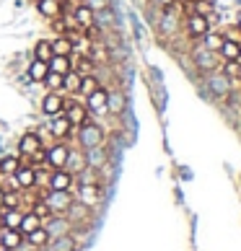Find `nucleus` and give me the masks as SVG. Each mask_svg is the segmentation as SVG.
<instances>
[{"mask_svg": "<svg viewBox=\"0 0 241 251\" xmlns=\"http://www.w3.org/2000/svg\"><path fill=\"white\" fill-rule=\"evenodd\" d=\"M3 197H5V189L0 187V210H3Z\"/></svg>", "mask_w": 241, "mask_h": 251, "instance_id": "44", "label": "nucleus"}, {"mask_svg": "<svg viewBox=\"0 0 241 251\" xmlns=\"http://www.w3.org/2000/svg\"><path fill=\"white\" fill-rule=\"evenodd\" d=\"M0 212H3V226L5 228H18V223H21V215H24V212L21 210H0Z\"/></svg>", "mask_w": 241, "mask_h": 251, "instance_id": "36", "label": "nucleus"}, {"mask_svg": "<svg viewBox=\"0 0 241 251\" xmlns=\"http://www.w3.org/2000/svg\"><path fill=\"white\" fill-rule=\"evenodd\" d=\"M184 29H187V34L192 36V39H202L208 31H210V24H208V18L205 16H200V13H189L187 18V24H184Z\"/></svg>", "mask_w": 241, "mask_h": 251, "instance_id": "15", "label": "nucleus"}, {"mask_svg": "<svg viewBox=\"0 0 241 251\" xmlns=\"http://www.w3.org/2000/svg\"><path fill=\"white\" fill-rule=\"evenodd\" d=\"M205 91L215 99H228L231 96V78L223 70H213L205 73Z\"/></svg>", "mask_w": 241, "mask_h": 251, "instance_id": "2", "label": "nucleus"}, {"mask_svg": "<svg viewBox=\"0 0 241 251\" xmlns=\"http://www.w3.org/2000/svg\"><path fill=\"white\" fill-rule=\"evenodd\" d=\"M73 24L78 26V29L83 31L86 26H91L94 24V11L86 5V3H78L76 8H73Z\"/></svg>", "mask_w": 241, "mask_h": 251, "instance_id": "22", "label": "nucleus"}, {"mask_svg": "<svg viewBox=\"0 0 241 251\" xmlns=\"http://www.w3.org/2000/svg\"><path fill=\"white\" fill-rule=\"evenodd\" d=\"M50 47H52V54H73V39L70 36H65V34H60V36H54V39H50Z\"/></svg>", "mask_w": 241, "mask_h": 251, "instance_id": "28", "label": "nucleus"}, {"mask_svg": "<svg viewBox=\"0 0 241 251\" xmlns=\"http://www.w3.org/2000/svg\"><path fill=\"white\" fill-rule=\"evenodd\" d=\"M107 99H109V88H104V86H99L94 94H88L86 99H83V104H86V109H88V114L94 117V114H107Z\"/></svg>", "mask_w": 241, "mask_h": 251, "instance_id": "8", "label": "nucleus"}, {"mask_svg": "<svg viewBox=\"0 0 241 251\" xmlns=\"http://www.w3.org/2000/svg\"><path fill=\"white\" fill-rule=\"evenodd\" d=\"M18 166H21V161H18L16 155H3L0 158V174L3 176H13L18 171Z\"/></svg>", "mask_w": 241, "mask_h": 251, "instance_id": "34", "label": "nucleus"}, {"mask_svg": "<svg viewBox=\"0 0 241 251\" xmlns=\"http://www.w3.org/2000/svg\"><path fill=\"white\" fill-rule=\"evenodd\" d=\"M156 3H159L161 8H174V5L179 3V0H156Z\"/></svg>", "mask_w": 241, "mask_h": 251, "instance_id": "43", "label": "nucleus"}, {"mask_svg": "<svg viewBox=\"0 0 241 251\" xmlns=\"http://www.w3.org/2000/svg\"><path fill=\"white\" fill-rule=\"evenodd\" d=\"M42 83L47 86V91H60L62 94V75H57V73H47V78Z\"/></svg>", "mask_w": 241, "mask_h": 251, "instance_id": "38", "label": "nucleus"}, {"mask_svg": "<svg viewBox=\"0 0 241 251\" xmlns=\"http://www.w3.org/2000/svg\"><path fill=\"white\" fill-rule=\"evenodd\" d=\"M76 137H78L80 151H88V148H96V145L104 143V127L88 119V122H83L80 127H76Z\"/></svg>", "mask_w": 241, "mask_h": 251, "instance_id": "1", "label": "nucleus"}, {"mask_svg": "<svg viewBox=\"0 0 241 251\" xmlns=\"http://www.w3.org/2000/svg\"><path fill=\"white\" fill-rule=\"evenodd\" d=\"M47 65H50V73H57V75H65L68 70H73V60L68 54H52Z\"/></svg>", "mask_w": 241, "mask_h": 251, "instance_id": "27", "label": "nucleus"}, {"mask_svg": "<svg viewBox=\"0 0 241 251\" xmlns=\"http://www.w3.org/2000/svg\"><path fill=\"white\" fill-rule=\"evenodd\" d=\"M47 73H50V65L44 60H31L29 68H26V78H29L31 83H42L44 78H47Z\"/></svg>", "mask_w": 241, "mask_h": 251, "instance_id": "26", "label": "nucleus"}, {"mask_svg": "<svg viewBox=\"0 0 241 251\" xmlns=\"http://www.w3.org/2000/svg\"><path fill=\"white\" fill-rule=\"evenodd\" d=\"M83 3H86L91 11H101V8H109V5H112V0H83Z\"/></svg>", "mask_w": 241, "mask_h": 251, "instance_id": "41", "label": "nucleus"}, {"mask_svg": "<svg viewBox=\"0 0 241 251\" xmlns=\"http://www.w3.org/2000/svg\"><path fill=\"white\" fill-rule=\"evenodd\" d=\"M65 218L73 223V228H83V226H88V220H91V207H86V204L78 202V200H73V204L68 207V212H65Z\"/></svg>", "mask_w": 241, "mask_h": 251, "instance_id": "11", "label": "nucleus"}, {"mask_svg": "<svg viewBox=\"0 0 241 251\" xmlns=\"http://www.w3.org/2000/svg\"><path fill=\"white\" fill-rule=\"evenodd\" d=\"M226 36V39H231V42H236V44H241V29H239V26L234 24V26H231V29L223 34Z\"/></svg>", "mask_w": 241, "mask_h": 251, "instance_id": "42", "label": "nucleus"}, {"mask_svg": "<svg viewBox=\"0 0 241 251\" xmlns=\"http://www.w3.org/2000/svg\"><path fill=\"white\" fill-rule=\"evenodd\" d=\"M239 78H241V70H239Z\"/></svg>", "mask_w": 241, "mask_h": 251, "instance_id": "49", "label": "nucleus"}, {"mask_svg": "<svg viewBox=\"0 0 241 251\" xmlns=\"http://www.w3.org/2000/svg\"><path fill=\"white\" fill-rule=\"evenodd\" d=\"M36 11H39L44 18H57V16H62V11H65V5L60 3V0H36Z\"/></svg>", "mask_w": 241, "mask_h": 251, "instance_id": "23", "label": "nucleus"}, {"mask_svg": "<svg viewBox=\"0 0 241 251\" xmlns=\"http://www.w3.org/2000/svg\"><path fill=\"white\" fill-rule=\"evenodd\" d=\"M127 109V96L122 88H112L109 91V99H107V114L109 117H122Z\"/></svg>", "mask_w": 241, "mask_h": 251, "instance_id": "14", "label": "nucleus"}, {"mask_svg": "<svg viewBox=\"0 0 241 251\" xmlns=\"http://www.w3.org/2000/svg\"><path fill=\"white\" fill-rule=\"evenodd\" d=\"M42 114L44 117H60L62 111H65V96L60 94V91H47L44 94V99H42Z\"/></svg>", "mask_w": 241, "mask_h": 251, "instance_id": "7", "label": "nucleus"}, {"mask_svg": "<svg viewBox=\"0 0 241 251\" xmlns=\"http://www.w3.org/2000/svg\"><path fill=\"white\" fill-rule=\"evenodd\" d=\"M44 230L50 233V238H57V236H65V233H70L73 230V223L65 218V215H50L47 220L42 223Z\"/></svg>", "mask_w": 241, "mask_h": 251, "instance_id": "12", "label": "nucleus"}, {"mask_svg": "<svg viewBox=\"0 0 241 251\" xmlns=\"http://www.w3.org/2000/svg\"><path fill=\"white\" fill-rule=\"evenodd\" d=\"M52 57V47H50V39H39L34 44V60H44V62H50Z\"/></svg>", "mask_w": 241, "mask_h": 251, "instance_id": "35", "label": "nucleus"}, {"mask_svg": "<svg viewBox=\"0 0 241 251\" xmlns=\"http://www.w3.org/2000/svg\"><path fill=\"white\" fill-rule=\"evenodd\" d=\"M78 88H80V75L76 70H68L62 75V91L70 94V96H78Z\"/></svg>", "mask_w": 241, "mask_h": 251, "instance_id": "31", "label": "nucleus"}, {"mask_svg": "<svg viewBox=\"0 0 241 251\" xmlns=\"http://www.w3.org/2000/svg\"><path fill=\"white\" fill-rule=\"evenodd\" d=\"M78 241L73 233H65V236H57V238H50L47 244V251H78Z\"/></svg>", "mask_w": 241, "mask_h": 251, "instance_id": "21", "label": "nucleus"}, {"mask_svg": "<svg viewBox=\"0 0 241 251\" xmlns=\"http://www.w3.org/2000/svg\"><path fill=\"white\" fill-rule=\"evenodd\" d=\"M60 3H62V5H65V3H70V0H60Z\"/></svg>", "mask_w": 241, "mask_h": 251, "instance_id": "47", "label": "nucleus"}, {"mask_svg": "<svg viewBox=\"0 0 241 251\" xmlns=\"http://www.w3.org/2000/svg\"><path fill=\"white\" fill-rule=\"evenodd\" d=\"M13 179L18 184V189H36V169L34 166H18V171L13 174Z\"/></svg>", "mask_w": 241, "mask_h": 251, "instance_id": "19", "label": "nucleus"}, {"mask_svg": "<svg viewBox=\"0 0 241 251\" xmlns=\"http://www.w3.org/2000/svg\"><path fill=\"white\" fill-rule=\"evenodd\" d=\"M0 226H3V212H0Z\"/></svg>", "mask_w": 241, "mask_h": 251, "instance_id": "46", "label": "nucleus"}, {"mask_svg": "<svg viewBox=\"0 0 241 251\" xmlns=\"http://www.w3.org/2000/svg\"><path fill=\"white\" fill-rule=\"evenodd\" d=\"M73 129H76V127L70 125V119L65 114L50 119V137H52V140H68V137L73 135Z\"/></svg>", "mask_w": 241, "mask_h": 251, "instance_id": "13", "label": "nucleus"}, {"mask_svg": "<svg viewBox=\"0 0 241 251\" xmlns=\"http://www.w3.org/2000/svg\"><path fill=\"white\" fill-rule=\"evenodd\" d=\"M24 246V233L18 228H5L0 226V249H13L18 251Z\"/></svg>", "mask_w": 241, "mask_h": 251, "instance_id": "16", "label": "nucleus"}, {"mask_svg": "<svg viewBox=\"0 0 241 251\" xmlns=\"http://www.w3.org/2000/svg\"><path fill=\"white\" fill-rule=\"evenodd\" d=\"M94 26H99L101 31H104V29H114V26H117V16L112 11V5L101 8V11H94Z\"/></svg>", "mask_w": 241, "mask_h": 251, "instance_id": "24", "label": "nucleus"}, {"mask_svg": "<svg viewBox=\"0 0 241 251\" xmlns=\"http://www.w3.org/2000/svg\"><path fill=\"white\" fill-rule=\"evenodd\" d=\"M83 153H86V166H91V169H96V171H101L109 163V153H107L104 143L96 145V148H88V151H83Z\"/></svg>", "mask_w": 241, "mask_h": 251, "instance_id": "18", "label": "nucleus"}, {"mask_svg": "<svg viewBox=\"0 0 241 251\" xmlns=\"http://www.w3.org/2000/svg\"><path fill=\"white\" fill-rule=\"evenodd\" d=\"M39 148H44V143H42V135L39 132H24L21 135V140H18V153L21 155H34Z\"/></svg>", "mask_w": 241, "mask_h": 251, "instance_id": "17", "label": "nucleus"}, {"mask_svg": "<svg viewBox=\"0 0 241 251\" xmlns=\"http://www.w3.org/2000/svg\"><path fill=\"white\" fill-rule=\"evenodd\" d=\"M50 189L54 192H73L76 189V176H73L70 171H65V169H54L50 174V184H47Z\"/></svg>", "mask_w": 241, "mask_h": 251, "instance_id": "10", "label": "nucleus"}, {"mask_svg": "<svg viewBox=\"0 0 241 251\" xmlns=\"http://www.w3.org/2000/svg\"><path fill=\"white\" fill-rule=\"evenodd\" d=\"M99 86H104V83L99 80L96 73H91V75H80V88H78V96L86 99L88 94H94V91H96Z\"/></svg>", "mask_w": 241, "mask_h": 251, "instance_id": "29", "label": "nucleus"}, {"mask_svg": "<svg viewBox=\"0 0 241 251\" xmlns=\"http://www.w3.org/2000/svg\"><path fill=\"white\" fill-rule=\"evenodd\" d=\"M192 3H194L192 13H200V16H210L213 13V3H210V0H192Z\"/></svg>", "mask_w": 241, "mask_h": 251, "instance_id": "40", "label": "nucleus"}, {"mask_svg": "<svg viewBox=\"0 0 241 251\" xmlns=\"http://www.w3.org/2000/svg\"><path fill=\"white\" fill-rule=\"evenodd\" d=\"M83 169H86V153H83L80 148H70L68 161H65V171H70L73 176H76V174H80Z\"/></svg>", "mask_w": 241, "mask_h": 251, "instance_id": "20", "label": "nucleus"}, {"mask_svg": "<svg viewBox=\"0 0 241 251\" xmlns=\"http://www.w3.org/2000/svg\"><path fill=\"white\" fill-rule=\"evenodd\" d=\"M73 192H54V189H50L47 192V197H44V202L50 204V210H52V215H65L68 212V207L73 204Z\"/></svg>", "mask_w": 241, "mask_h": 251, "instance_id": "6", "label": "nucleus"}, {"mask_svg": "<svg viewBox=\"0 0 241 251\" xmlns=\"http://www.w3.org/2000/svg\"><path fill=\"white\" fill-rule=\"evenodd\" d=\"M236 26H239V29H241V11L236 13Z\"/></svg>", "mask_w": 241, "mask_h": 251, "instance_id": "45", "label": "nucleus"}, {"mask_svg": "<svg viewBox=\"0 0 241 251\" xmlns=\"http://www.w3.org/2000/svg\"><path fill=\"white\" fill-rule=\"evenodd\" d=\"M16 207H21V194H18V192H5L3 210H16Z\"/></svg>", "mask_w": 241, "mask_h": 251, "instance_id": "39", "label": "nucleus"}, {"mask_svg": "<svg viewBox=\"0 0 241 251\" xmlns=\"http://www.w3.org/2000/svg\"><path fill=\"white\" fill-rule=\"evenodd\" d=\"M192 60H194V68H197L202 75H205V73H213V70H220V57H218V52H210V50H205L200 44L197 50L192 52Z\"/></svg>", "mask_w": 241, "mask_h": 251, "instance_id": "3", "label": "nucleus"}, {"mask_svg": "<svg viewBox=\"0 0 241 251\" xmlns=\"http://www.w3.org/2000/svg\"><path fill=\"white\" fill-rule=\"evenodd\" d=\"M68 153H70V145L65 140H54L50 148H47V161H44V166L47 169H65V161H68Z\"/></svg>", "mask_w": 241, "mask_h": 251, "instance_id": "4", "label": "nucleus"}, {"mask_svg": "<svg viewBox=\"0 0 241 251\" xmlns=\"http://www.w3.org/2000/svg\"><path fill=\"white\" fill-rule=\"evenodd\" d=\"M218 57H220V62H236V60H241V44L231 42V39H223V44H220V50H218Z\"/></svg>", "mask_w": 241, "mask_h": 251, "instance_id": "25", "label": "nucleus"}, {"mask_svg": "<svg viewBox=\"0 0 241 251\" xmlns=\"http://www.w3.org/2000/svg\"><path fill=\"white\" fill-rule=\"evenodd\" d=\"M39 226H42V220H39V218H36L34 212L29 210V212H24V215H21V223H18V230H21L24 236H29L31 230H36Z\"/></svg>", "mask_w": 241, "mask_h": 251, "instance_id": "32", "label": "nucleus"}, {"mask_svg": "<svg viewBox=\"0 0 241 251\" xmlns=\"http://www.w3.org/2000/svg\"><path fill=\"white\" fill-rule=\"evenodd\" d=\"M29 210H31V212H34V215H36V218H39L42 223H44V220H47V218L52 215V210H50V204H47V202H44V200H36V202L31 204V207H29Z\"/></svg>", "mask_w": 241, "mask_h": 251, "instance_id": "37", "label": "nucleus"}, {"mask_svg": "<svg viewBox=\"0 0 241 251\" xmlns=\"http://www.w3.org/2000/svg\"><path fill=\"white\" fill-rule=\"evenodd\" d=\"M0 251H13V249H0Z\"/></svg>", "mask_w": 241, "mask_h": 251, "instance_id": "48", "label": "nucleus"}, {"mask_svg": "<svg viewBox=\"0 0 241 251\" xmlns=\"http://www.w3.org/2000/svg\"><path fill=\"white\" fill-rule=\"evenodd\" d=\"M24 238H26V244L34 246V249H44V246L50 244V233L44 230V226H39L36 230H31V233H29V236H24Z\"/></svg>", "mask_w": 241, "mask_h": 251, "instance_id": "30", "label": "nucleus"}, {"mask_svg": "<svg viewBox=\"0 0 241 251\" xmlns=\"http://www.w3.org/2000/svg\"><path fill=\"white\" fill-rule=\"evenodd\" d=\"M62 114L70 119V125H73V127H80L83 122H88V119H91L86 104H80V101H78L76 96L65 99V111H62Z\"/></svg>", "mask_w": 241, "mask_h": 251, "instance_id": "5", "label": "nucleus"}, {"mask_svg": "<svg viewBox=\"0 0 241 251\" xmlns=\"http://www.w3.org/2000/svg\"><path fill=\"white\" fill-rule=\"evenodd\" d=\"M226 36L223 34H218V31H208L205 36H202V47L210 50V52H218L220 50V44H223Z\"/></svg>", "mask_w": 241, "mask_h": 251, "instance_id": "33", "label": "nucleus"}, {"mask_svg": "<svg viewBox=\"0 0 241 251\" xmlns=\"http://www.w3.org/2000/svg\"><path fill=\"white\" fill-rule=\"evenodd\" d=\"M104 197V189H101V184H80L76 187V200L83 202L86 207H96Z\"/></svg>", "mask_w": 241, "mask_h": 251, "instance_id": "9", "label": "nucleus"}]
</instances>
